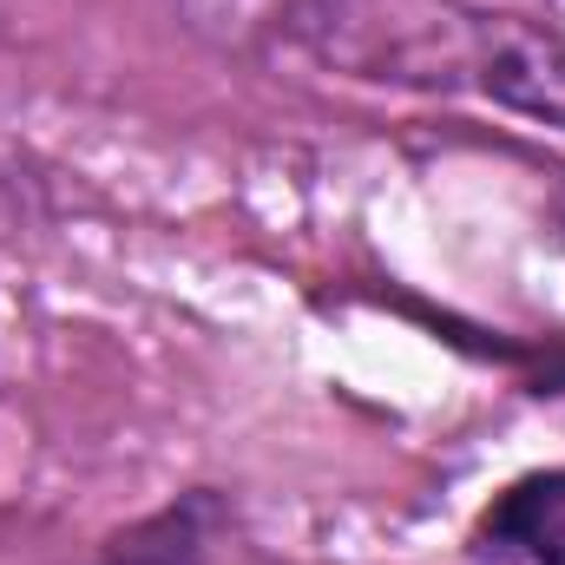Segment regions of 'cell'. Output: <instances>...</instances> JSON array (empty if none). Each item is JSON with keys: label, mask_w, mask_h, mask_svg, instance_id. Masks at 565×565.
Returning a JSON list of instances; mask_svg holds the SVG:
<instances>
[{"label": "cell", "mask_w": 565, "mask_h": 565, "mask_svg": "<svg viewBox=\"0 0 565 565\" xmlns=\"http://www.w3.org/2000/svg\"><path fill=\"white\" fill-rule=\"evenodd\" d=\"M487 13L460 0H289V33L355 79L473 86Z\"/></svg>", "instance_id": "cell-1"}, {"label": "cell", "mask_w": 565, "mask_h": 565, "mask_svg": "<svg viewBox=\"0 0 565 565\" xmlns=\"http://www.w3.org/2000/svg\"><path fill=\"white\" fill-rule=\"evenodd\" d=\"M473 565H565V467L513 480L467 533Z\"/></svg>", "instance_id": "cell-3"}, {"label": "cell", "mask_w": 565, "mask_h": 565, "mask_svg": "<svg viewBox=\"0 0 565 565\" xmlns=\"http://www.w3.org/2000/svg\"><path fill=\"white\" fill-rule=\"evenodd\" d=\"M473 93H487L526 119L565 126V26L526 20V13H487Z\"/></svg>", "instance_id": "cell-2"}, {"label": "cell", "mask_w": 565, "mask_h": 565, "mask_svg": "<svg viewBox=\"0 0 565 565\" xmlns=\"http://www.w3.org/2000/svg\"><path fill=\"white\" fill-rule=\"evenodd\" d=\"M553 211H559V237H565V184H559V204H553Z\"/></svg>", "instance_id": "cell-4"}]
</instances>
